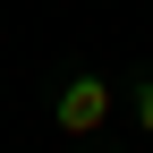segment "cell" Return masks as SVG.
<instances>
[{"label": "cell", "mask_w": 153, "mask_h": 153, "mask_svg": "<svg viewBox=\"0 0 153 153\" xmlns=\"http://www.w3.org/2000/svg\"><path fill=\"white\" fill-rule=\"evenodd\" d=\"M111 111H119V94H111V76H94V68H68L60 94H51V128H60V136H76V145H85Z\"/></svg>", "instance_id": "obj_1"}, {"label": "cell", "mask_w": 153, "mask_h": 153, "mask_svg": "<svg viewBox=\"0 0 153 153\" xmlns=\"http://www.w3.org/2000/svg\"><path fill=\"white\" fill-rule=\"evenodd\" d=\"M128 119H136L145 136H153V76H136V94H128Z\"/></svg>", "instance_id": "obj_2"}]
</instances>
